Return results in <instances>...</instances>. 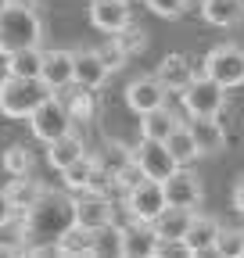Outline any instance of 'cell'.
Here are the masks:
<instances>
[{
  "label": "cell",
  "instance_id": "obj_1",
  "mask_svg": "<svg viewBox=\"0 0 244 258\" xmlns=\"http://www.w3.org/2000/svg\"><path fill=\"white\" fill-rule=\"evenodd\" d=\"M76 222V201L69 194L43 190L33 208L18 212V244L29 254L33 247H54L57 237Z\"/></svg>",
  "mask_w": 244,
  "mask_h": 258
},
{
  "label": "cell",
  "instance_id": "obj_2",
  "mask_svg": "<svg viewBox=\"0 0 244 258\" xmlns=\"http://www.w3.org/2000/svg\"><path fill=\"white\" fill-rule=\"evenodd\" d=\"M43 25L36 8H29L25 0H11V4L0 11V54H15L25 47H40Z\"/></svg>",
  "mask_w": 244,
  "mask_h": 258
},
{
  "label": "cell",
  "instance_id": "obj_3",
  "mask_svg": "<svg viewBox=\"0 0 244 258\" xmlns=\"http://www.w3.org/2000/svg\"><path fill=\"white\" fill-rule=\"evenodd\" d=\"M54 90L43 79H22V76H4L0 79V115L8 118H29Z\"/></svg>",
  "mask_w": 244,
  "mask_h": 258
},
{
  "label": "cell",
  "instance_id": "obj_4",
  "mask_svg": "<svg viewBox=\"0 0 244 258\" xmlns=\"http://www.w3.org/2000/svg\"><path fill=\"white\" fill-rule=\"evenodd\" d=\"M208 79H216L223 90H233V86H244V50L233 47V43H223V47H212L208 57H205V72Z\"/></svg>",
  "mask_w": 244,
  "mask_h": 258
},
{
  "label": "cell",
  "instance_id": "obj_5",
  "mask_svg": "<svg viewBox=\"0 0 244 258\" xmlns=\"http://www.w3.org/2000/svg\"><path fill=\"white\" fill-rule=\"evenodd\" d=\"M179 101L187 108V115H219L226 108V90L208 76H194L179 90Z\"/></svg>",
  "mask_w": 244,
  "mask_h": 258
},
{
  "label": "cell",
  "instance_id": "obj_6",
  "mask_svg": "<svg viewBox=\"0 0 244 258\" xmlns=\"http://www.w3.org/2000/svg\"><path fill=\"white\" fill-rule=\"evenodd\" d=\"M29 129H33V137L43 140V144H50V140H57V137H65L69 129H72V115H69L65 101H61L57 93H50L47 101H43L33 115H29Z\"/></svg>",
  "mask_w": 244,
  "mask_h": 258
},
{
  "label": "cell",
  "instance_id": "obj_7",
  "mask_svg": "<svg viewBox=\"0 0 244 258\" xmlns=\"http://www.w3.org/2000/svg\"><path fill=\"white\" fill-rule=\"evenodd\" d=\"M133 161L140 165V172L147 179H155V183H165L179 169V161L169 154V147L162 140H140V147H133Z\"/></svg>",
  "mask_w": 244,
  "mask_h": 258
},
{
  "label": "cell",
  "instance_id": "obj_8",
  "mask_svg": "<svg viewBox=\"0 0 244 258\" xmlns=\"http://www.w3.org/2000/svg\"><path fill=\"white\" fill-rule=\"evenodd\" d=\"M162 208H165V190H162V183L144 179V183H137L133 190H126V212H130V222H151Z\"/></svg>",
  "mask_w": 244,
  "mask_h": 258
},
{
  "label": "cell",
  "instance_id": "obj_9",
  "mask_svg": "<svg viewBox=\"0 0 244 258\" xmlns=\"http://www.w3.org/2000/svg\"><path fill=\"white\" fill-rule=\"evenodd\" d=\"M162 190H165V205H176V208H191V212H198V205H201V198H205V190H201V179L194 176V172H187V169H176L165 183H162Z\"/></svg>",
  "mask_w": 244,
  "mask_h": 258
},
{
  "label": "cell",
  "instance_id": "obj_10",
  "mask_svg": "<svg viewBox=\"0 0 244 258\" xmlns=\"http://www.w3.org/2000/svg\"><path fill=\"white\" fill-rule=\"evenodd\" d=\"M108 64L101 61L97 50H72V83L86 90H101L108 83Z\"/></svg>",
  "mask_w": 244,
  "mask_h": 258
},
{
  "label": "cell",
  "instance_id": "obj_11",
  "mask_svg": "<svg viewBox=\"0 0 244 258\" xmlns=\"http://www.w3.org/2000/svg\"><path fill=\"white\" fill-rule=\"evenodd\" d=\"M194 212L191 208H176V205H165L155 219H151V230H155L158 244H183V233H187Z\"/></svg>",
  "mask_w": 244,
  "mask_h": 258
},
{
  "label": "cell",
  "instance_id": "obj_12",
  "mask_svg": "<svg viewBox=\"0 0 244 258\" xmlns=\"http://www.w3.org/2000/svg\"><path fill=\"white\" fill-rule=\"evenodd\" d=\"M191 137L198 144V154H219L226 147V129L219 115H191Z\"/></svg>",
  "mask_w": 244,
  "mask_h": 258
},
{
  "label": "cell",
  "instance_id": "obj_13",
  "mask_svg": "<svg viewBox=\"0 0 244 258\" xmlns=\"http://www.w3.org/2000/svg\"><path fill=\"white\" fill-rule=\"evenodd\" d=\"M223 226L212 215H194L187 233H183V251L187 254H216V237Z\"/></svg>",
  "mask_w": 244,
  "mask_h": 258
},
{
  "label": "cell",
  "instance_id": "obj_14",
  "mask_svg": "<svg viewBox=\"0 0 244 258\" xmlns=\"http://www.w3.org/2000/svg\"><path fill=\"white\" fill-rule=\"evenodd\" d=\"M90 22L104 36H115L118 29L130 25V0H90Z\"/></svg>",
  "mask_w": 244,
  "mask_h": 258
},
{
  "label": "cell",
  "instance_id": "obj_15",
  "mask_svg": "<svg viewBox=\"0 0 244 258\" xmlns=\"http://www.w3.org/2000/svg\"><path fill=\"white\" fill-rule=\"evenodd\" d=\"M76 201V222L83 226V230H97V226L111 222V201L101 198V194H72Z\"/></svg>",
  "mask_w": 244,
  "mask_h": 258
},
{
  "label": "cell",
  "instance_id": "obj_16",
  "mask_svg": "<svg viewBox=\"0 0 244 258\" xmlns=\"http://www.w3.org/2000/svg\"><path fill=\"white\" fill-rule=\"evenodd\" d=\"M126 104H130L137 115H144V111H151V108H162V104H165V86H162L155 76L133 79V83L126 86Z\"/></svg>",
  "mask_w": 244,
  "mask_h": 258
},
{
  "label": "cell",
  "instance_id": "obj_17",
  "mask_svg": "<svg viewBox=\"0 0 244 258\" xmlns=\"http://www.w3.org/2000/svg\"><path fill=\"white\" fill-rule=\"evenodd\" d=\"M122 254L126 258H151L158 254V237L151 230V222H130L122 230Z\"/></svg>",
  "mask_w": 244,
  "mask_h": 258
},
{
  "label": "cell",
  "instance_id": "obj_18",
  "mask_svg": "<svg viewBox=\"0 0 244 258\" xmlns=\"http://www.w3.org/2000/svg\"><path fill=\"white\" fill-rule=\"evenodd\" d=\"M40 79H43L54 93H61L65 86H72V50H43Z\"/></svg>",
  "mask_w": 244,
  "mask_h": 258
},
{
  "label": "cell",
  "instance_id": "obj_19",
  "mask_svg": "<svg viewBox=\"0 0 244 258\" xmlns=\"http://www.w3.org/2000/svg\"><path fill=\"white\" fill-rule=\"evenodd\" d=\"M155 79L165 86V93H179L183 86H187L191 79H194V64L183 57V54H169V57H162V64H158V72H155Z\"/></svg>",
  "mask_w": 244,
  "mask_h": 258
},
{
  "label": "cell",
  "instance_id": "obj_20",
  "mask_svg": "<svg viewBox=\"0 0 244 258\" xmlns=\"http://www.w3.org/2000/svg\"><path fill=\"white\" fill-rule=\"evenodd\" d=\"M79 154H86V144H83L79 133H72V129H69L65 137H57V140L47 144V161H50V169H57V172L65 169V165H72Z\"/></svg>",
  "mask_w": 244,
  "mask_h": 258
},
{
  "label": "cell",
  "instance_id": "obj_21",
  "mask_svg": "<svg viewBox=\"0 0 244 258\" xmlns=\"http://www.w3.org/2000/svg\"><path fill=\"white\" fill-rule=\"evenodd\" d=\"M201 15L208 25L230 29L244 18V0H201Z\"/></svg>",
  "mask_w": 244,
  "mask_h": 258
},
{
  "label": "cell",
  "instance_id": "obj_22",
  "mask_svg": "<svg viewBox=\"0 0 244 258\" xmlns=\"http://www.w3.org/2000/svg\"><path fill=\"white\" fill-rule=\"evenodd\" d=\"M176 125H179L176 115L162 104V108H151V111L140 115V137H144V140H162V144H165V137L172 133Z\"/></svg>",
  "mask_w": 244,
  "mask_h": 258
},
{
  "label": "cell",
  "instance_id": "obj_23",
  "mask_svg": "<svg viewBox=\"0 0 244 258\" xmlns=\"http://www.w3.org/2000/svg\"><path fill=\"white\" fill-rule=\"evenodd\" d=\"M122 230H126V226H118L115 219L104 222V226H97L90 254H94V258H122Z\"/></svg>",
  "mask_w": 244,
  "mask_h": 258
},
{
  "label": "cell",
  "instance_id": "obj_24",
  "mask_svg": "<svg viewBox=\"0 0 244 258\" xmlns=\"http://www.w3.org/2000/svg\"><path fill=\"white\" fill-rule=\"evenodd\" d=\"M90 247H94V230H83L79 222H72L65 233L57 237L54 251L65 254V258H79V254H90Z\"/></svg>",
  "mask_w": 244,
  "mask_h": 258
},
{
  "label": "cell",
  "instance_id": "obj_25",
  "mask_svg": "<svg viewBox=\"0 0 244 258\" xmlns=\"http://www.w3.org/2000/svg\"><path fill=\"white\" fill-rule=\"evenodd\" d=\"M43 69V50L40 47H25L8 54V76H22V79H40Z\"/></svg>",
  "mask_w": 244,
  "mask_h": 258
},
{
  "label": "cell",
  "instance_id": "obj_26",
  "mask_svg": "<svg viewBox=\"0 0 244 258\" xmlns=\"http://www.w3.org/2000/svg\"><path fill=\"white\" fill-rule=\"evenodd\" d=\"M4 190H8V198L15 201V208H18V212L33 208V205L40 201V194H43V186H40L33 176H11V183H8Z\"/></svg>",
  "mask_w": 244,
  "mask_h": 258
},
{
  "label": "cell",
  "instance_id": "obj_27",
  "mask_svg": "<svg viewBox=\"0 0 244 258\" xmlns=\"http://www.w3.org/2000/svg\"><path fill=\"white\" fill-rule=\"evenodd\" d=\"M72 86H76V83H72ZM61 101H65L72 122H90V118L97 115V97H94V90H86V86H76L69 97H61Z\"/></svg>",
  "mask_w": 244,
  "mask_h": 258
},
{
  "label": "cell",
  "instance_id": "obj_28",
  "mask_svg": "<svg viewBox=\"0 0 244 258\" xmlns=\"http://www.w3.org/2000/svg\"><path fill=\"white\" fill-rule=\"evenodd\" d=\"M165 147H169V154L179 161V165H187V161L201 158V154H198V144H194V137H191L187 125H176L172 133L165 137Z\"/></svg>",
  "mask_w": 244,
  "mask_h": 258
},
{
  "label": "cell",
  "instance_id": "obj_29",
  "mask_svg": "<svg viewBox=\"0 0 244 258\" xmlns=\"http://www.w3.org/2000/svg\"><path fill=\"white\" fill-rule=\"evenodd\" d=\"M94 165H97V158H94V154H79L72 165L61 169V179H65L69 194H79V190L86 186V179H90V172H94Z\"/></svg>",
  "mask_w": 244,
  "mask_h": 258
},
{
  "label": "cell",
  "instance_id": "obj_30",
  "mask_svg": "<svg viewBox=\"0 0 244 258\" xmlns=\"http://www.w3.org/2000/svg\"><path fill=\"white\" fill-rule=\"evenodd\" d=\"M97 161L115 176V172H122L133 161V147H126V144H118V140H108L104 147H101V154H97Z\"/></svg>",
  "mask_w": 244,
  "mask_h": 258
},
{
  "label": "cell",
  "instance_id": "obj_31",
  "mask_svg": "<svg viewBox=\"0 0 244 258\" xmlns=\"http://www.w3.org/2000/svg\"><path fill=\"white\" fill-rule=\"evenodd\" d=\"M33 165H36V158H33V151H29L25 144H11V147L4 151V169H8L11 176H29V172H33Z\"/></svg>",
  "mask_w": 244,
  "mask_h": 258
},
{
  "label": "cell",
  "instance_id": "obj_32",
  "mask_svg": "<svg viewBox=\"0 0 244 258\" xmlns=\"http://www.w3.org/2000/svg\"><path fill=\"white\" fill-rule=\"evenodd\" d=\"M111 40L118 43V50L126 54V57H133V54H140V50L147 47V36H144V29H137L133 22H130L126 29H118V32H115Z\"/></svg>",
  "mask_w": 244,
  "mask_h": 258
},
{
  "label": "cell",
  "instance_id": "obj_33",
  "mask_svg": "<svg viewBox=\"0 0 244 258\" xmlns=\"http://www.w3.org/2000/svg\"><path fill=\"white\" fill-rule=\"evenodd\" d=\"M216 254L219 258H244V230H219Z\"/></svg>",
  "mask_w": 244,
  "mask_h": 258
},
{
  "label": "cell",
  "instance_id": "obj_34",
  "mask_svg": "<svg viewBox=\"0 0 244 258\" xmlns=\"http://www.w3.org/2000/svg\"><path fill=\"white\" fill-rule=\"evenodd\" d=\"M144 4L155 11L158 18H179L183 8H187V0H144Z\"/></svg>",
  "mask_w": 244,
  "mask_h": 258
},
{
  "label": "cell",
  "instance_id": "obj_35",
  "mask_svg": "<svg viewBox=\"0 0 244 258\" xmlns=\"http://www.w3.org/2000/svg\"><path fill=\"white\" fill-rule=\"evenodd\" d=\"M147 176L140 172V165H137V161H130V165L126 169H122V172H115V186L122 190V194H126V190H133L137 183H144Z\"/></svg>",
  "mask_w": 244,
  "mask_h": 258
},
{
  "label": "cell",
  "instance_id": "obj_36",
  "mask_svg": "<svg viewBox=\"0 0 244 258\" xmlns=\"http://www.w3.org/2000/svg\"><path fill=\"white\" fill-rule=\"evenodd\" d=\"M97 54H101V61L108 64V72H115V69H122V61H126V54H122V50H118V43H115V40H108V43H104V47H101Z\"/></svg>",
  "mask_w": 244,
  "mask_h": 258
},
{
  "label": "cell",
  "instance_id": "obj_37",
  "mask_svg": "<svg viewBox=\"0 0 244 258\" xmlns=\"http://www.w3.org/2000/svg\"><path fill=\"white\" fill-rule=\"evenodd\" d=\"M18 219V208H15V201L8 198V190H0V230H4V226H11Z\"/></svg>",
  "mask_w": 244,
  "mask_h": 258
},
{
  "label": "cell",
  "instance_id": "obj_38",
  "mask_svg": "<svg viewBox=\"0 0 244 258\" xmlns=\"http://www.w3.org/2000/svg\"><path fill=\"white\" fill-rule=\"evenodd\" d=\"M233 208H237V212L244 215V179H240V183L233 186Z\"/></svg>",
  "mask_w": 244,
  "mask_h": 258
},
{
  "label": "cell",
  "instance_id": "obj_39",
  "mask_svg": "<svg viewBox=\"0 0 244 258\" xmlns=\"http://www.w3.org/2000/svg\"><path fill=\"white\" fill-rule=\"evenodd\" d=\"M15 254H25L22 244H0V258H15Z\"/></svg>",
  "mask_w": 244,
  "mask_h": 258
},
{
  "label": "cell",
  "instance_id": "obj_40",
  "mask_svg": "<svg viewBox=\"0 0 244 258\" xmlns=\"http://www.w3.org/2000/svg\"><path fill=\"white\" fill-rule=\"evenodd\" d=\"M25 4H29V8H36V4H40V0H25Z\"/></svg>",
  "mask_w": 244,
  "mask_h": 258
},
{
  "label": "cell",
  "instance_id": "obj_41",
  "mask_svg": "<svg viewBox=\"0 0 244 258\" xmlns=\"http://www.w3.org/2000/svg\"><path fill=\"white\" fill-rule=\"evenodd\" d=\"M8 4H11V0H0V11H4V8H8Z\"/></svg>",
  "mask_w": 244,
  "mask_h": 258
},
{
  "label": "cell",
  "instance_id": "obj_42",
  "mask_svg": "<svg viewBox=\"0 0 244 258\" xmlns=\"http://www.w3.org/2000/svg\"><path fill=\"white\" fill-rule=\"evenodd\" d=\"M187 4H191V0H187Z\"/></svg>",
  "mask_w": 244,
  "mask_h": 258
}]
</instances>
